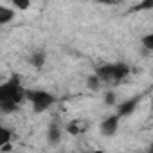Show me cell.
Masks as SVG:
<instances>
[{"instance_id": "6da1fadb", "label": "cell", "mask_w": 153, "mask_h": 153, "mask_svg": "<svg viewBox=\"0 0 153 153\" xmlns=\"http://www.w3.org/2000/svg\"><path fill=\"white\" fill-rule=\"evenodd\" d=\"M24 97H27V90L22 88L18 76H13L9 81H6L0 87V101H11V103L20 105Z\"/></svg>"}, {"instance_id": "7a4b0ae2", "label": "cell", "mask_w": 153, "mask_h": 153, "mask_svg": "<svg viewBox=\"0 0 153 153\" xmlns=\"http://www.w3.org/2000/svg\"><path fill=\"white\" fill-rule=\"evenodd\" d=\"M130 74V67L126 63H112V65H103L97 68L96 76L101 81H110V83H119Z\"/></svg>"}, {"instance_id": "3957f363", "label": "cell", "mask_w": 153, "mask_h": 153, "mask_svg": "<svg viewBox=\"0 0 153 153\" xmlns=\"http://www.w3.org/2000/svg\"><path fill=\"white\" fill-rule=\"evenodd\" d=\"M27 99L31 101L33 110L36 114H42V112L49 110L56 101V97L52 94L45 92V90H27Z\"/></svg>"}, {"instance_id": "277c9868", "label": "cell", "mask_w": 153, "mask_h": 153, "mask_svg": "<svg viewBox=\"0 0 153 153\" xmlns=\"http://www.w3.org/2000/svg\"><path fill=\"white\" fill-rule=\"evenodd\" d=\"M119 121H121V117L119 115H108L103 123H101V133L105 135V137H112V135H115L117 133V130H119Z\"/></svg>"}, {"instance_id": "5b68a950", "label": "cell", "mask_w": 153, "mask_h": 153, "mask_svg": "<svg viewBox=\"0 0 153 153\" xmlns=\"http://www.w3.org/2000/svg\"><path fill=\"white\" fill-rule=\"evenodd\" d=\"M137 105H139V97H131V99H128V101L121 103V105H119V108H117V115H119V117L131 115V114L135 112Z\"/></svg>"}, {"instance_id": "8992f818", "label": "cell", "mask_w": 153, "mask_h": 153, "mask_svg": "<svg viewBox=\"0 0 153 153\" xmlns=\"http://www.w3.org/2000/svg\"><path fill=\"white\" fill-rule=\"evenodd\" d=\"M47 140L51 144H58L61 140V128H59L58 123H52L49 126V130H47Z\"/></svg>"}, {"instance_id": "52a82bcc", "label": "cell", "mask_w": 153, "mask_h": 153, "mask_svg": "<svg viewBox=\"0 0 153 153\" xmlns=\"http://www.w3.org/2000/svg\"><path fill=\"white\" fill-rule=\"evenodd\" d=\"M15 18V9L13 7H7V6H0V25H6L9 24L11 20Z\"/></svg>"}, {"instance_id": "ba28073f", "label": "cell", "mask_w": 153, "mask_h": 153, "mask_svg": "<svg viewBox=\"0 0 153 153\" xmlns=\"http://www.w3.org/2000/svg\"><path fill=\"white\" fill-rule=\"evenodd\" d=\"M87 123H83V121H72L68 126H67V131L68 133H72V135H79L81 131H85L87 130Z\"/></svg>"}, {"instance_id": "9c48e42d", "label": "cell", "mask_w": 153, "mask_h": 153, "mask_svg": "<svg viewBox=\"0 0 153 153\" xmlns=\"http://www.w3.org/2000/svg\"><path fill=\"white\" fill-rule=\"evenodd\" d=\"M29 63H31L34 68H42V67H43V63H45V52H42V51L34 52V54L29 58Z\"/></svg>"}, {"instance_id": "30bf717a", "label": "cell", "mask_w": 153, "mask_h": 153, "mask_svg": "<svg viewBox=\"0 0 153 153\" xmlns=\"http://www.w3.org/2000/svg\"><path fill=\"white\" fill-rule=\"evenodd\" d=\"M87 85H88V88H90V90H97V88L101 87V79L94 74V76H90V78L87 79Z\"/></svg>"}, {"instance_id": "8fae6325", "label": "cell", "mask_w": 153, "mask_h": 153, "mask_svg": "<svg viewBox=\"0 0 153 153\" xmlns=\"http://www.w3.org/2000/svg\"><path fill=\"white\" fill-rule=\"evenodd\" d=\"M142 47H144L146 51H151V52H153V33H149V34H146V36L142 38Z\"/></svg>"}, {"instance_id": "7c38bea8", "label": "cell", "mask_w": 153, "mask_h": 153, "mask_svg": "<svg viewBox=\"0 0 153 153\" xmlns=\"http://www.w3.org/2000/svg\"><path fill=\"white\" fill-rule=\"evenodd\" d=\"M146 9H153V0H144L133 7V11H146Z\"/></svg>"}, {"instance_id": "4fadbf2b", "label": "cell", "mask_w": 153, "mask_h": 153, "mask_svg": "<svg viewBox=\"0 0 153 153\" xmlns=\"http://www.w3.org/2000/svg\"><path fill=\"white\" fill-rule=\"evenodd\" d=\"M0 131H2V140H0V144H2V146H7V144H9V139H11V131H9L7 128H2Z\"/></svg>"}, {"instance_id": "5bb4252c", "label": "cell", "mask_w": 153, "mask_h": 153, "mask_svg": "<svg viewBox=\"0 0 153 153\" xmlns=\"http://www.w3.org/2000/svg\"><path fill=\"white\" fill-rule=\"evenodd\" d=\"M105 103L106 105H114L115 103V92H108L106 97H105Z\"/></svg>"}, {"instance_id": "9a60e30c", "label": "cell", "mask_w": 153, "mask_h": 153, "mask_svg": "<svg viewBox=\"0 0 153 153\" xmlns=\"http://www.w3.org/2000/svg\"><path fill=\"white\" fill-rule=\"evenodd\" d=\"M15 7H18V9H27V7H29V2H18V0H15Z\"/></svg>"}, {"instance_id": "2e32d148", "label": "cell", "mask_w": 153, "mask_h": 153, "mask_svg": "<svg viewBox=\"0 0 153 153\" xmlns=\"http://www.w3.org/2000/svg\"><path fill=\"white\" fill-rule=\"evenodd\" d=\"M146 153H153V144H151V148H149V149H148Z\"/></svg>"}, {"instance_id": "e0dca14e", "label": "cell", "mask_w": 153, "mask_h": 153, "mask_svg": "<svg viewBox=\"0 0 153 153\" xmlns=\"http://www.w3.org/2000/svg\"><path fill=\"white\" fill-rule=\"evenodd\" d=\"M94 153H105V151H99V149H97V151H94Z\"/></svg>"}, {"instance_id": "ac0fdd59", "label": "cell", "mask_w": 153, "mask_h": 153, "mask_svg": "<svg viewBox=\"0 0 153 153\" xmlns=\"http://www.w3.org/2000/svg\"><path fill=\"white\" fill-rule=\"evenodd\" d=\"M151 112H153V99H151Z\"/></svg>"}]
</instances>
